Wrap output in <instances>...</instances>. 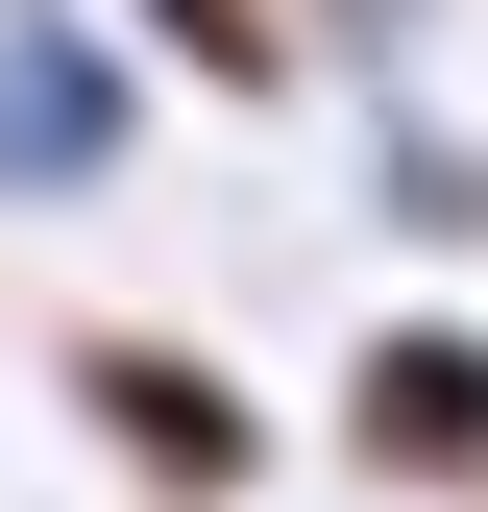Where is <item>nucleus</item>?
I'll return each mask as SVG.
<instances>
[{"label": "nucleus", "mask_w": 488, "mask_h": 512, "mask_svg": "<svg viewBox=\"0 0 488 512\" xmlns=\"http://www.w3.org/2000/svg\"><path fill=\"white\" fill-rule=\"evenodd\" d=\"M49 415L122 464V512H244L269 488V391H244L220 342H171V317H74V342H49Z\"/></svg>", "instance_id": "f257e3e1"}, {"label": "nucleus", "mask_w": 488, "mask_h": 512, "mask_svg": "<svg viewBox=\"0 0 488 512\" xmlns=\"http://www.w3.org/2000/svg\"><path fill=\"white\" fill-rule=\"evenodd\" d=\"M147 49H122V0H0V220H98L122 171H147Z\"/></svg>", "instance_id": "f03ea898"}, {"label": "nucleus", "mask_w": 488, "mask_h": 512, "mask_svg": "<svg viewBox=\"0 0 488 512\" xmlns=\"http://www.w3.org/2000/svg\"><path fill=\"white\" fill-rule=\"evenodd\" d=\"M342 464L366 488H488V293H415L342 342Z\"/></svg>", "instance_id": "7ed1b4c3"}, {"label": "nucleus", "mask_w": 488, "mask_h": 512, "mask_svg": "<svg viewBox=\"0 0 488 512\" xmlns=\"http://www.w3.org/2000/svg\"><path fill=\"white\" fill-rule=\"evenodd\" d=\"M122 49H147L171 98H220V122L318 98V0H122Z\"/></svg>", "instance_id": "20e7f679"}, {"label": "nucleus", "mask_w": 488, "mask_h": 512, "mask_svg": "<svg viewBox=\"0 0 488 512\" xmlns=\"http://www.w3.org/2000/svg\"><path fill=\"white\" fill-rule=\"evenodd\" d=\"M366 196H391V244L488 269V122H440L415 74H366Z\"/></svg>", "instance_id": "39448f33"}, {"label": "nucleus", "mask_w": 488, "mask_h": 512, "mask_svg": "<svg viewBox=\"0 0 488 512\" xmlns=\"http://www.w3.org/2000/svg\"><path fill=\"white\" fill-rule=\"evenodd\" d=\"M415 25H440V0H318V49H342V74H415Z\"/></svg>", "instance_id": "423d86ee"}]
</instances>
